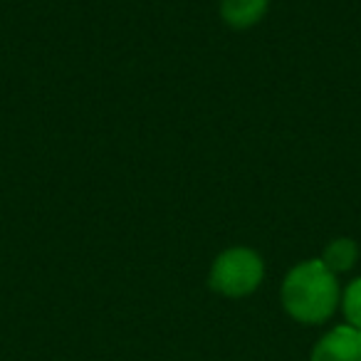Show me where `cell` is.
<instances>
[{
  "label": "cell",
  "instance_id": "5",
  "mask_svg": "<svg viewBox=\"0 0 361 361\" xmlns=\"http://www.w3.org/2000/svg\"><path fill=\"white\" fill-rule=\"evenodd\" d=\"M356 257H359V247H356L354 240H349V238H339V240L329 243L324 250V255H322V262H324L326 270H331L334 275H339V272H346L354 267Z\"/></svg>",
  "mask_w": 361,
  "mask_h": 361
},
{
  "label": "cell",
  "instance_id": "3",
  "mask_svg": "<svg viewBox=\"0 0 361 361\" xmlns=\"http://www.w3.org/2000/svg\"><path fill=\"white\" fill-rule=\"evenodd\" d=\"M310 361H361V329L351 324L334 326L317 341Z\"/></svg>",
  "mask_w": 361,
  "mask_h": 361
},
{
  "label": "cell",
  "instance_id": "1",
  "mask_svg": "<svg viewBox=\"0 0 361 361\" xmlns=\"http://www.w3.org/2000/svg\"><path fill=\"white\" fill-rule=\"evenodd\" d=\"M282 305L300 324H322L339 307V282L322 260L292 267L282 285Z\"/></svg>",
  "mask_w": 361,
  "mask_h": 361
},
{
  "label": "cell",
  "instance_id": "6",
  "mask_svg": "<svg viewBox=\"0 0 361 361\" xmlns=\"http://www.w3.org/2000/svg\"><path fill=\"white\" fill-rule=\"evenodd\" d=\"M341 307H344L346 322H349L351 326H356V329H361V277L359 280H354L344 290Z\"/></svg>",
  "mask_w": 361,
  "mask_h": 361
},
{
  "label": "cell",
  "instance_id": "4",
  "mask_svg": "<svg viewBox=\"0 0 361 361\" xmlns=\"http://www.w3.org/2000/svg\"><path fill=\"white\" fill-rule=\"evenodd\" d=\"M270 0H223L221 16L233 30H247L262 20Z\"/></svg>",
  "mask_w": 361,
  "mask_h": 361
},
{
  "label": "cell",
  "instance_id": "2",
  "mask_svg": "<svg viewBox=\"0 0 361 361\" xmlns=\"http://www.w3.org/2000/svg\"><path fill=\"white\" fill-rule=\"evenodd\" d=\"M265 265L262 257L250 247H231L221 252L211 267V290L223 297H247L260 287Z\"/></svg>",
  "mask_w": 361,
  "mask_h": 361
}]
</instances>
